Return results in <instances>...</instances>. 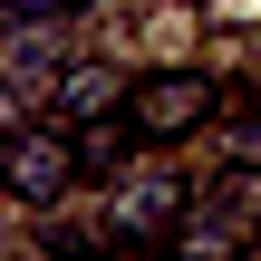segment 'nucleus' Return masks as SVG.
I'll return each instance as SVG.
<instances>
[{"label": "nucleus", "instance_id": "7", "mask_svg": "<svg viewBox=\"0 0 261 261\" xmlns=\"http://www.w3.org/2000/svg\"><path fill=\"white\" fill-rule=\"evenodd\" d=\"M19 126H29V97H19V87H10V77H0V145H10V136H19Z\"/></svg>", "mask_w": 261, "mask_h": 261}, {"label": "nucleus", "instance_id": "1", "mask_svg": "<svg viewBox=\"0 0 261 261\" xmlns=\"http://www.w3.org/2000/svg\"><path fill=\"white\" fill-rule=\"evenodd\" d=\"M0 155H10V194H19V203H58V194H68V184L87 174V165H77V136H68V126H19V136H10Z\"/></svg>", "mask_w": 261, "mask_h": 261}, {"label": "nucleus", "instance_id": "3", "mask_svg": "<svg viewBox=\"0 0 261 261\" xmlns=\"http://www.w3.org/2000/svg\"><path fill=\"white\" fill-rule=\"evenodd\" d=\"M48 116H58V126L126 116V77H116V68H97V58H77V68H58V77H48Z\"/></svg>", "mask_w": 261, "mask_h": 261}, {"label": "nucleus", "instance_id": "4", "mask_svg": "<svg viewBox=\"0 0 261 261\" xmlns=\"http://www.w3.org/2000/svg\"><path fill=\"white\" fill-rule=\"evenodd\" d=\"M126 242H165L174 223H184V174H136L126 194H116V213H107Z\"/></svg>", "mask_w": 261, "mask_h": 261}, {"label": "nucleus", "instance_id": "5", "mask_svg": "<svg viewBox=\"0 0 261 261\" xmlns=\"http://www.w3.org/2000/svg\"><path fill=\"white\" fill-rule=\"evenodd\" d=\"M10 19H29V29H68V19H87V0H0Z\"/></svg>", "mask_w": 261, "mask_h": 261}, {"label": "nucleus", "instance_id": "6", "mask_svg": "<svg viewBox=\"0 0 261 261\" xmlns=\"http://www.w3.org/2000/svg\"><path fill=\"white\" fill-rule=\"evenodd\" d=\"M223 145H232V165H242V174H261V116H242Z\"/></svg>", "mask_w": 261, "mask_h": 261}, {"label": "nucleus", "instance_id": "2", "mask_svg": "<svg viewBox=\"0 0 261 261\" xmlns=\"http://www.w3.org/2000/svg\"><path fill=\"white\" fill-rule=\"evenodd\" d=\"M136 107H126V136H145V145H165V136H194L203 116H213V87L203 77H155V87H126Z\"/></svg>", "mask_w": 261, "mask_h": 261}]
</instances>
